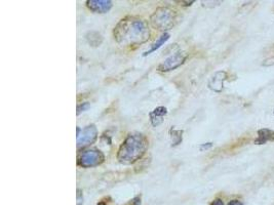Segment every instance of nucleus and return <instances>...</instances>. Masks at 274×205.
I'll return each mask as SVG.
<instances>
[{"label":"nucleus","instance_id":"1","mask_svg":"<svg viewBox=\"0 0 274 205\" xmlns=\"http://www.w3.org/2000/svg\"><path fill=\"white\" fill-rule=\"evenodd\" d=\"M114 39L124 47H134L149 39L150 32L147 23L139 18L126 17L116 25L113 31Z\"/></svg>","mask_w":274,"mask_h":205},{"label":"nucleus","instance_id":"2","mask_svg":"<svg viewBox=\"0 0 274 205\" xmlns=\"http://www.w3.org/2000/svg\"><path fill=\"white\" fill-rule=\"evenodd\" d=\"M147 149L148 140L144 134L139 132L129 133L119 147L117 159L122 163H134L144 156Z\"/></svg>","mask_w":274,"mask_h":205},{"label":"nucleus","instance_id":"3","mask_svg":"<svg viewBox=\"0 0 274 205\" xmlns=\"http://www.w3.org/2000/svg\"><path fill=\"white\" fill-rule=\"evenodd\" d=\"M174 11L169 7L157 8L150 18L151 25L158 30H168L174 25Z\"/></svg>","mask_w":274,"mask_h":205},{"label":"nucleus","instance_id":"4","mask_svg":"<svg viewBox=\"0 0 274 205\" xmlns=\"http://www.w3.org/2000/svg\"><path fill=\"white\" fill-rule=\"evenodd\" d=\"M105 156L99 150H87L83 152L78 158V165L84 168L96 167L104 162Z\"/></svg>","mask_w":274,"mask_h":205},{"label":"nucleus","instance_id":"5","mask_svg":"<svg viewBox=\"0 0 274 205\" xmlns=\"http://www.w3.org/2000/svg\"><path fill=\"white\" fill-rule=\"evenodd\" d=\"M188 58V53L186 51H178L174 52V54L170 55L168 59L164 60L159 66H158V71L160 72H169L172 70L177 69L181 65L185 63V61Z\"/></svg>","mask_w":274,"mask_h":205},{"label":"nucleus","instance_id":"6","mask_svg":"<svg viewBox=\"0 0 274 205\" xmlns=\"http://www.w3.org/2000/svg\"><path fill=\"white\" fill-rule=\"evenodd\" d=\"M98 136V130L97 128L94 124L89 125L85 128H83L80 132L77 133V148L81 149V148H85L93 144Z\"/></svg>","mask_w":274,"mask_h":205},{"label":"nucleus","instance_id":"7","mask_svg":"<svg viewBox=\"0 0 274 205\" xmlns=\"http://www.w3.org/2000/svg\"><path fill=\"white\" fill-rule=\"evenodd\" d=\"M112 1L109 0H87L86 6L94 13L106 14L112 8Z\"/></svg>","mask_w":274,"mask_h":205},{"label":"nucleus","instance_id":"8","mask_svg":"<svg viewBox=\"0 0 274 205\" xmlns=\"http://www.w3.org/2000/svg\"><path fill=\"white\" fill-rule=\"evenodd\" d=\"M227 78V73L225 71L216 72L209 81V87L215 93H221L223 90L224 81Z\"/></svg>","mask_w":274,"mask_h":205},{"label":"nucleus","instance_id":"9","mask_svg":"<svg viewBox=\"0 0 274 205\" xmlns=\"http://www.w3.org/2000/svg\"><path fill=\"white\" fill-rule=\"evenodd\" d=\"M167 113L168 110L164 107H158L153 110L150 113V120L153 127H157V125H159L163 121V117L167 115Z\"/></svg>","mask_w":274,"mask_h":205},{"label":"nucleus","instance_id":"10","mask_svg":"<svg viewBox=\"0 0 274 205\" xmlns=\"http://www.w3.org/2000/svg\"><path fill=\"white\" fill-rule=\"evenodd\" d=\"M274 141V130L268 128H262L258 131V138L255 141L256 145H264L268 142Z\"/></svg>","mask_w":274,"mask_h":205},{"label":"nucleus","instance_id":"11","mask_svg":"<svg viewBox=\"0 0 274 205\" xmlns=\"http://www.w3.org/2000/svg\"><path fill=\"white\" fill-rule=\"evenodd\" d=\"M169 39H170V34H169V33H164V34H162V35L159 37V39H158L154 44L152 45V48L144 53V55H148V54L152 53L153 51H157V50H158L159 48H161L162 45H163L164 43H166Z\"/></svg>","mask_w":274,"mask_h":205},{"label":"nucleus","instance_id":"12","mask_svg":"<svg viewBox=\"0 0 274 205\" xmlns=\"http://www.w3.org/2000/svg\"><path fill=\"white\" fill-rule=\"evenodd\" d=\"M86 38H87V41L90 42V44L94 45V47H96V42H97L98 45H100L102 43V36L97 32L89 33V34H87Z\"/></svg>","mask_w":274,"mask_h":205},{"label":"nucleus","instance_id":"13","mask_svg":"<svg viewBox=\"0 0 274 205\" xmlns=\"http://www.w3.org/2000/svg\"><path fill=\"white\" fill-rule=\"evenodd\" d=\"M90 107V104L89 102H83L82 105H79L78 107H77V115H79V114L81 113V112H83V111H85L87 108Z\"/></svg>","mask_w":274,"mask_h":205},{"label":"nucleus","instance_id":"14","mask_svg":"<svg viewBox=\"0 0 274 205\" xmlns=\"http://www.w3.org/2000/svg\"><path fill=\"white\" fill-rule=\"evenodd\" d=\"M271 65H274V58H269V59H266L264 61V63H263V66H271Z\"/></svg>","mask_w":274,"mask_h":205},{"label":"nucleus","instance_id":"15","mask_svg":"<svg viewBox=\"0 0 274 205\" xmlns=\"http://www.w3.org/2000/svg\"><path fill=\"white\" fill-rule=\"evenodd\" d=\"M82 203V194H81V192L80 190L77 191V205H81Z\"/></svg>","mask_w":274,"mask_h":205},{"label":"nucleus","instance_id":"16","mask_svg":"<svg viewBox=\"0 0 274 205\" xmlns=\"http://www.w3.org/2000/svg\"><path fill=\"white\" fill-rule=\"evenodd\" d=\"M212 205H224V202L221 199H215L212 203Z\"/></svg>","mask_w":274,"mask_h":205},{"label":"nucleus","instance_id":"17","mask_svg":"<svg viewBox=\"0 0 274 205\" xmlns=\"http://www.w3.org/2000/svg\"><path fill=\"white\" fill-rule=\"evenodd\" d=\"M228 205H243V203L238 200H231L228 203Z\"/></svg>","mask_w":274,"mask_h":205},{"label":"nucleus","instance_id":"18","mask_svg":"<svg viewBox=\"0 0 274 205\" xmlns=\"http://www.w3.org/2000/svg\"><path fill=\"white\" fill-rule=\"evenodd\" d=\"M210 147H212V143H210L209 145H202L200 148H201V149H209Z\"/></svg>","mask_w":274,"mask_h":205},{"label":"nucleus","instance_id":"19","mask_svg":"<svg viewBox=\"0 0 274 205\" xmlns=\"http://www.w3.org/2000/svg\"><path fill=\"white\" fill-rule=\"evenodd\" d=\"M98 205H107V204H105L104 202H100V203H98Z\"/></svg>","mask_w":274,"mask_h":205}]
</instances>
